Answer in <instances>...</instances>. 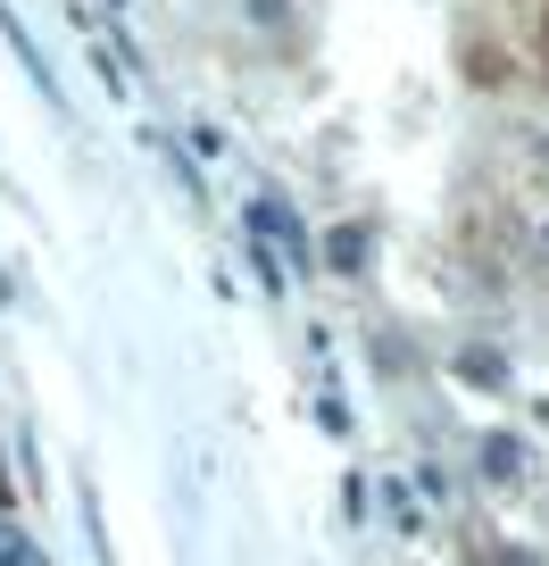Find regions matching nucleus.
<instances>
[{
  "mask_svg": "<svg viewBox=\"0 0 549 566\" xmlns=\"http://www.w3.org/2000/svg\"><path fill=\"white\" fill-rule=\"evenodd\" d=\"M325 259H334L341 275H358V266H367V226H341L334 242H325Z\"/></svg>",
  "mask_w": 549,
  "mask_h": 566,
  "instance_id": "1",
  "label": "nucleus"
},
{
  "mask_svg": "<svg viewBox=\"0 0 549 566\" xmlns=\"http://www.w3.org/2000/svg\"><path fill=\"white\" fill-rule=\"evenodd\" d=\"M483 459H492V475H516V467H525V450H516V442H483Z\"/></svg>",
  "mask_w": 549,
  "mask_h": 566,
  "instance_id": "2",
  "label": "nucleus"
},
{
  "mask_svg": "<svg viewBox=\"0 0 549 566\" xmlns=\"http://www.w3.org/2000/svg\"><path fill=\"white\" fill-rule=\"evenodd\" d=\"M18 542H25V533H18V525H9V516H0V558H9V549H18Z\"/></svg>",
  "mask_w": 549,
  "mask_h": 566,
  "instance_id": "3",
  "label": "nucleus"
}]
</instances>
